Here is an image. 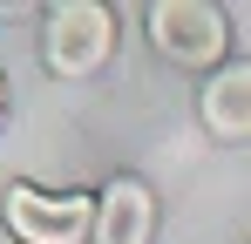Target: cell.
Wrapping results in <instances>:
<instances>
[{
    "label": "cell",
    "mask_w": 251,
    "mask_h": 244,
    "mask_svg": "<svg viewBox=\"0 0 251 244\" xmlns=\"http://www.w3.org/2000/svg\"><path fill=\"white\" fill-rule=\"evenodd\" d=\"M116 54V14L102 7V0H68V7H54L41 27V61L48 75H95L102 61Z\"/></svg>",
    "instance_id": "1"
},
{
    "label": "cell",
    "mask_w": 251,
    "mask_h": 244,
    "mask_svg": "<svg viewBox=\"0 0 251 244\" xmlns=\"http://www.w3.org/2000/svg\"><path fill=\"white\" fill-rule=\"evenodd\" d=\"M150 41H156V54L176 61V68H210V61H224V48H231V21H224L210 0H156V7H150Z\"/></svg>",
    "instance_id": "2"
},
{
    "label": "cell",
    "mask_w": 251,
    "mask_h": 244,
    "mask_svg": "<svg viewBox=\"0 0 251 244\" xmlns=\"http://www.w3.org/2000/svg\"><path fill=\"white\" fill-rule=\"evenodd\" d=\"M0 210L21 244H82L95 231V197H48L34 183H7Z\"/></svg>",
    "instance_id": "3"
},
{
    "label": "cell",
    "mask_w": 251,
    "mask_h": 244,
    "mask_svg": "<svg viewBox=\"0 0 251 244\" xmlns=\"http://www.w3.org/2000/svg\"><path fill=\"white\" fill-rule=\"evenodd\" d=\"M156 231V197L136 183V176H116L102 197H95V231L88 244H150Z\"/></svg>",
    "instance_id": "4"
},
{
    "label": "cell",
    "mask_w": 251,
    "mask_h": 244,
    "mask_svg": "<svg viewBox=\"0 0 251 244\" xmlns=\"http://www.w3.org/2000/svg\"><path fill=\"white\" fill-rule=\"evenodd\" d=\"M197 109H204V129H210V136L245 143V136H251V61H224V68L204 81Z\"/></svg>",
    "instance_id": "5"
},
{
    "label": "cell",
    "mask_w": 251,
    "mask_h": 244,
    "mask_svg": "<svg viewBox=\"0 0 251 244\" xmlns=\"http://www.w3.org/2000/svg\"><path fill=\"white\" fill-rule=\"evenodd\" d=\"M0 122H7V81H0Z\"/></svg>",
    "instance_id": "6"
}]
</instances>
